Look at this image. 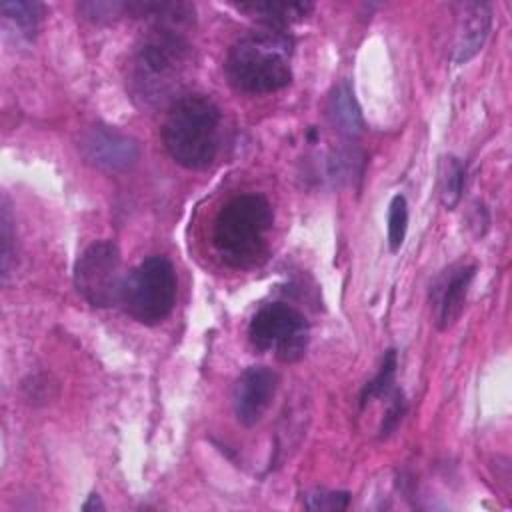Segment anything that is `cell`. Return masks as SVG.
Here are the masks:
<instances>
[{"label": "cell", "mask_w": 512, "mask_h": 512, "mask_svg": "<svg viewBox=\"0 0 512 512\" xmlns=\"http://www.w3.org/2000/svg\"><path fill=\"white\" fill-rule=\"evenodd\" d=\"M124 278L120 248L112 240L92 242L74 264V286L78 294L98 308L120 302Z\"/></svg>", "instance_id": "cell-7"}, {"label": "cell", "mask_w": 512, "mask_h": 512, "mask_svg": "<svg viewBox=\"0 0 512 512\" xmlns=\"http://www.w3.org/2000/svg\"><path fill=\"white\" fill-rule=\"evenodd\" d=\"M328 118L334 128L344 136H360L364 132V118L348 80L334 86L328 100Z\"/></svg>", "instance_id": "cell-13"}, {"label": "cell", "mask_w": 512, "mask_h": 512, "mask_svg": "<svg viewBox=\"0 0 512 512\" xmlns=\"http://www.w3.org/2000/svg\"><path fill=\"white\" fill-rule=\"evenodd\" d=\"M190 56V44L178 28L154 24L132 54L128 76L132 98L144 106L176 102L186 82Z\"/></svg>", "instance_id": "cell-1"}, {"label": "cell", "mask_w": 512, "mask_h": 512, "mask_svg": "<svg viewBox=\"0 0 512 512\" xmlns=\"http://www.w3.org/2000/svg\"><path fill=\"white\" fill-rule=\"evenodd\" d=\"M16 266V232L12 226V214L8 200L2 198L0 208V274L2 284L8 282V276L12 274V268Z\"/></svg>", "instance_id": "cell-17"}, {"label": "cell", "mask_w": 512, "mask_h": 512, "mask_svg": "<svg viewBox=\"0 0 512 512\" xmlns=\"http://www.w3.org/2000/svg\"><path fill=\"white\" fill-rule=\"evenodd\" d=\"M0 10L26 40H34L46 12L44 4L36 0H8L0 4Z\"/></svg>", "instance_id": "cell-14"}, {"label": "cell", "mask_w": 512, "mask_h": 512, "mask_svg": "<svg viewBox=\"0 0 512 512\" xmlns=\"http://www.w3.org/2000/svg\"><path fill=\"white\" fill-rule=\"evenodd\" d=\"M82 510L84 512H102V510H106V506H104V502L100 500V496L96 494V492H92L90 496H88V500L82 504Z\"/></svg>", "instance_id": "cell-22"}, {"label": "cell", "mask_w": 512, "mask_h": 512, "mask_svg": "<svg viewBox=\"0 0 512 512\" xmlns=\"http://www.w3.org/2000/svg\"><path fill=\"white\" fill-rule=\"evenodd\" d=\"M274 224V212L266 196L248 192L230 198L214 220V248L224 264L252 268L266 256V238Z\"/></svg>", "instance_id": "cell-4"}, {"label": "cell", "mask_w": 512, "mask_h": 512, "mask_svg": "<svg viewBox=\"0 0 512 512\" xmlns=\"http://www.w3.org/2000/svg\"><path fill=\"white\" fill-rule=\"evenodd\" d=\"M222 114L204 94H186L170 104L162 140L170 158L188 170L210 166L220 146Z\"/></svg>", "instance_id": "cell-3"}, {"label": "cell", "mask_w": 512, "mask_h": 512, "mask_svg": "<svg viewBox=\"0 0 512 512\" xmlns=\"http://www.w3.org/2000/svg\"><path fill=\"white\" fill-rule=\"evenodd\" d=\"M438 176L440 200L448 210H454L462 200V192L466 186V164L458 156H444Z\"/></svg>", "instance_id": "cell-15"}, {"label": "cell", "mask_w": 512, "mask_h": 512, "mask_svg": "<svg viewBox=\"0 0 512 512\" xmlns=\"http://www.w3.org/2000/svg\"><path fill=\"white\" fill-rule=\"evenodd\" d=\"M78 150L92 168L108 174L128 172L140 160L138 142L132 136L104 124L88 126L80 134Z\"/></svg>", "instance_id": "cell-8"}, {"label": "cell", "mask_w": 512, "mask_h": 512, "mask_svg": "<svg viewBox=\"0 0 512 512\" xmlns=\"http://www.w3.org/2000/svg\"><path fill=\"white\" fill-rule=\"evenodd\" d=\"M176 292L178 280L172 262L166 256H150L124 278L120 302L136 322L152 326L172 312Z\"/></svg>", "instance_id": "cell-5"}, {"label": "cell", "mask_w": 512, "mask_h": 512, "mask_svg": "<svg viewBox=\"0 0 512 512\" xmlns=\"http://www.w3.org/2000/svg\"><path fill=\"white\" fill-rule=\"evenodd\" d=\"M476 276V264H458L442 272L432 286V304L436 308L438 330L452 328L464 312L470 284Z\"/></svg>", "instance_id": "cell-10"}, {"label": "cell", "mask_w": 512, "mask_h": 512, "mask_svg": "<svg viewBox=\"0 0 512 512\" xmlns=\"http://www.w3.org/2000/svg\"><path fill=\"white\" fill-rule=\"evenodd\" d=\"M290 54L292 38L286 30L262 26L232 44L224 72L236 92L250 96L270 94L290 84Z\"/></svg>", "instance_id": "cell-2"}, {"label": "cell", "mask_w": 512, "mask_h": 512, "mask_svg": "<svg viewBox=\"0 0 512 512\" xmlns=\"http://www.w3.org/2000/svg\"><path fill=\"white\" fill-rule=\"evenodd\" d=\"M396 368H398V354L394 348H390V350H386L376 376L364 384V388L360 392V402H358L360 408H364L374 398H382V396L390 394L394 376H396Z\"/></svg>", "instance_id": "cell-16"}, {"label": "cell", "mask_w": 512, "mask_h": 512, "mask_svg": "<svg viewBox=\"0 0 512 512\" xmlns=\"http://www.w3.org/2000/svg\"><path fill=\"white\" fill-rule=\"evenodd\" d=\"M254 350H274L280 362H298L308 348V322L302 312L284 302L264 304L248 324Z\"/></svg>", "instance_id": "cell-6"}, {"label": "cell", "mask_w": 512, "mask_h": 512, "mask_svg": "<svg viewBox=\"0 0 512 512\" xmlns=\"http://www.w3.org/2000/svg\"><path fill=\"white\" fill-rule=\"evenodd\" d=\"M408 230V202L402 194H396L388 208V246L390 252H398L404 244Z\"/></svg>", "instance_id": "cell-18"}, {"label": "cell", "mask_w": 512, "mask_h": 512, "mask_svg": "<svg viewBox=\"0 0 512 512\" xmlns=\"http://www.w3.org/2000/svg\"><path fill=\"white\" fill-rule=\"evenodd\" d=\"M78 12L96 24L112 22L128 14V2H80Z\"/></svg>", "instance_id": "cell-20"}, {"label": "cell", "mask_w": 512, "mask_h": 512, "mask_svg": "<svg viewBox=\"0 0 512 512\" xmlns=\"http://www.w3.org/2000/svg\"><path fill=\"white\" fill-rule=\"evenodd\" d=\"M280 386V374L268 366L246 368L232 390V406L236 420L250 428L258 424L272 404Z\"/></svg>", "instance_id": "cell-9"}, {"label": "cell", "mask_w": 512, "mask_h": 512, "mask_svg": "<svg viewBox=\"0 0 512 512\" xmlns=\"http://www.w3.org/2000/svg\"><path fill=\"white\" fill-rule=\"evenodd\" d=\"M242 12L258 18L262 26L286 30L292 22L304 20L314 4L312 2H286V0H264V2H244L236 6Z\"/></svg>", "instance_id": "cell-12"}, {"label": "cell", "mask_w": 512, "mask_h": 512, "mask_svg": "<svg viewBox=\"0 0 512 512\" xmlns=\"http://www.w3.org/2000/svg\"><path fill=\"white\" fill-rule=\"evenodd\" d=\"M406 408H408V404H406V398H404L402 390L394 388L392 396H390V406L384 412V418H382V424H380V430H378V438L380 440H384L392 432H396V428L400 426V422H402V418L406 414Z\"/></svg>", "instance_id": "cell-21"}, {"label": "cell", "mask_w": 512, "mask_h": 512, "mask_svg": "<svg viewBox=\"0 0 512 512\" xmlns=\"http://www.w3.org/2000/svg\"><path fill=\"white\" fill-rule=\"evenodd\" d=\"M456 34L452 44L454 64H466L484 46L492 28V6L488 2L458 4Z\"/></svg>", "instance_id": "cell-11"}, {"label": "cell", "mask_w": 512, "mask_h": 512, "mask_svg": "<svg viewBox=\"0 0 512 512\" xmlns=\"http://www.w3.org/2000/svg\"><path fill=\"white\" fill-rule=\"evenodd\" d=\"M350 504V492L338 490V492H328V490H316L304 496V506L312 512H340L346 510Z\"/></svg>", "instance_id": "cell-19"}]
</instances>
